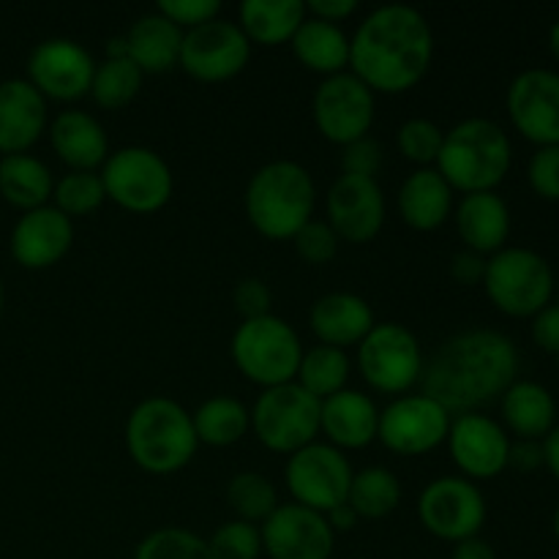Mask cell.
Returning <instances> with one entry per match:
<instances>
[{
  "mask_svg": "<svg viewBox=\"0 0 559 559\" xmlns=\"http://www.w3.org/2000/svg\"><path fill=\"white\" fill-rule=\"evenodd\" d=\"M544 445V467L559 480V424L540 440Z\"/></svg>",
  "mask_w": 559,
  "mask_h": 559,
  "instance_id": "db71d44e",
  "label": "cell"
},
{
  "mask_svg": "<svg viewBox=\"0 0 559 559\" xmlns=\"http://www.w3.org/2000/svg\"><path fill=\"white\" fill-rule=\"evenodd\" d=\"M513 129L538 147L559 145V74L527 69L511 82L506 96Z\"/></svg>",
  "mask_w": 559,
  "mask_h": 559,
  "instance_id": "e0dca14e",
  "label": "cell"
},
{
  "mask_svg": "<svg viewBox=\"0 0 559 559\" xmlns=\"http://www.w3.org/2000/svg\"><path fill=\"white\" fill-rule=\"evenodd\" d=\"M325 522L331 524L333 533H349V530H355V524L360 522V516L353 511L349 502H342V506H336L333 511L325 513Z\"/></svg>",
  "mask_w": 559,
  "mask_h": 559,
  "instance_id": "f5cc1de1",
  "label": "cell"
},
{
  "mask_svg": "<svg viewBox=\"0 0 559 559\" xmlns=\"http://www.w3.org/2000/svg\"><path fill=\"white\" fill-rule=\"evenodd\" d=\"M293 243L304 262H309V265H328V262L336 260L338 243H342V240L333 233L331 224L320 222V218H311V222L295 235Z\"/></svg>",
  "mask_w": 559,
  "mask_h": 559,
  "instance_id": "b9f144b4",
  "label": "cell"
},
{
  "mask_svg": "<svg viewBox=\"0 0 559 559\" xmlns=\"http://www.w3.org/2000/svg\"><path fill=\"white\" fill-rule=\"evenodd\" d=\"M555 293H557V298H559V276H555Z\"/></svg>",
  "mask_w": 559,
  "mask_h": 559,
  "instance_id": "680465c9",
  "label": "cell"
},
{
  "mask_svg": "<svg viewBox=\"0 0 559 559\" xmlns=\"http://www.w3.org/2000/svg\"><path fill=\"white\" fill-rule=\"evenodd\" d=\"M309 325L320 344L347 353V347H358L369 336L377 320L371 306L360 295L328 293L311 306Z\"/></svg>",
  "mask_w": 559,
  "mask_h": 559,
  "instance_id": "d4e9b609",
  "label": "cell"
},
{
  "mask_svg": "<svg viewBox=\"0 0 559 559\" xmlns=\"http://www.w3.org/2000/svg\"><path fill=\"white\" fill-rule=\"evenodd\" d=\"M96 60L71 38H47L36 44L27 58V82L55 102H76L91 96Z\"/></svg>",
  "mask_w": 559,
  "mask_h": 559,
  "instance_id": "2e32d148",
  "label": "cell"
},
{
  "mask_svg": "<svg viewBox=\"0 0 559 559\" xmlns=\"http://www.w3.org/2000/svg\"><path fill=\"white\" fill-rule=\"evenodd\" d=\"M145 74L140 66L126 55V58H104V63H96L93 71L91 96L98 107L104 109H123L140 93Z\"/></svg>",
  "mask_w": 559,
  "mask_h": 559,
  "instance_id": "d590c367",
  "label": "cell"
},
{
  "mask_svg": "<svg viewBox=\"0 0 559 559\" xmlns=\"http://www.w3.org/2000/svg\"><path fill=\"white\" fill-rule=\"evenodd\" d=\"M456 229L469 251L491 257L506 249L511 235V211L497 191L464 194L456 205Z\"/></svg>",
  "mask_w": 559,
  "mask_h": 559,
  "instance_id": "484cf974",
  "label": "cell"
},
{
  "mask_svg": "<svg viewBox=\"0 0 559 559\" xmlns=\"http://www.w3.org/2000/svg\"><path fill=\"white\" fill-rule=\"evenodd\" d=\"M448 451L467 480H491L508 469L511 437L484 413L456 415L448 431Z\"/></svg>",
  "mask_w": 559,
  "mask_h": 559,
  "instance_id": "d6986e66",
  "label": "cell"
},
{
  "mask_svg": "<svg viewBox=\"0 0 559 559\" xmlns=\"http://www.w3.org/2000/svg\"><path fill=\"white\" fill-rule=\"evenodd\" d=\"M55 178L41 158L31 153H14L0 158V194L9 205L22 213L49 205L52 200Z\"/></svg>",
  "mask_w": 559,
  "mask_h": 559,
  "instance_id": "1f68e13d",
  "label": "cell"
},
{
  "mask_svg": "<svg viewBox=\"0 0 559 559\" xmlns=\"http://www.w3.org/2000/svg\"><path fill=\"white\" fill-rule=\"evenodd\" d=\"M451 559H497V551L484 538H467L462 544H453Z\"/></svg>",
  "mask_w": 559,
  "mask_h": 559,
  "instance_id": "816d5d0a",
  "label": "cell"
},
{
  "mask_svg": "<svg viewBox=\"0 0 559 559\" xmlns=\"http://www.w3.org/2000/svg\"><path fill=\"white\" fill-rule=\"evenodd\" d=\"M453 415L424 393L396 396L380 409L377 440L396 456H426L448 440Z\"/></svg>",
  "mask_w": 559,
  "mask_h": 559,
  "instance_id": "4fadbf2b",
  "label": "cell"
},
{
  "mask_svg": "<svg viewBox=\"0 0 559 559\" xmlns=\"http://www.w3.org/2000/svg\"><path fill=\"white\" fill-rule=\"evenodd\" d=\"M213 559H260L262 535L257 524L249 522H224L207 540Z\"/></svg>",
  "mask_w": 559,
  "mask_h": 559,
  "instance_id": "60d3db41",
  "label": "cell"
},
{
  "mask_svg": "<svg viewBox=\"0 0 559 559\" xmlns=\"http://www.w3.org/2000/svg\"><path fill=\"white\" fill-rule=\"evenodd\" d=\"M382 169V145L374 136H360L342 147V175L353 178H371L377 180V173Z\"/></svg>",
  "mask_w": 559,
  "mask_h": 559,
  "instance_id": "f6af8a7d",
  "label": "cell"
},
{
  "mask_svg": "<svg viewBox=\"0 0 559 559\" xmlns=\"http://www.w3.org/2000/svg\"><path fill=\"white\" fill-rule=\"evenodd\" d=\"M527 180L540 200L559 202V145L538 147L530 158Z\"/></svg>",
  "mask_w": 559,
  "mask_h": 559,
  "instance_id": "7bdbcfd3",
  "label": "cell"
},
{
  "mask_svg": "<svg viewBox=\"0 0 559 559\" xmlns=\"http://www.w3.org/2000/svg\"><path fill=\"white\" fill-rule=\"evenodd\" d=\"M289 47H293L300 66L320 74L322 80L342 74L349 66V36L344 33V27L314 20V16H306Z\"/></svg>",
  "mask_w": 559,
  "mask_h": 559,
  "instance_id": "f546056e",
  "label": "cell"
},
{
  "mask_svg": "<svg viewBox=\"0 0 559 559\" xmlns=\"http://www.w3.org/2000/svg\"><path fill=\"white\" fill-rule=\"evenodd\" d=\"M513 145L508 131L489 118H467L445 131L435 169L453 191H495L511 173Z\"/></svg>",
  "mask_w": 559,
  "mask_h": 559,
  "instance_id": "277c9868",
  "label": "cell"
},
{
  "mask_svg": "<svg viewBox=\"0 0 559 559\" xmlns=\"http://www.w3.org/2000/svg\"><path fill=\"white\" fill-rule=\"evenodd\" d=\"M126 448L145 473L173 475L191 464L200 442L186 407L167 396H151L136 404L126 420Z\"/></svg>",
  "mask_w": 559,
  "mask_h": 559,
  "instance_id": "5b68a950",
  "label": "cell"
},
{
  "mask_svg": "<svg viewBox=\"0 0 559 559\" xmlns=\"http://www.w3.org/2000/svg\"><path fill=\"white\" fill-rule=\"evenodd\" d=\"M229 349L240 374L262 391L295 382L304 358L300 336L287 320L276 314L240 322Z\"/></svg>",
  "mask_w": 559,
  "mask_h": 559,
  "instance_id": "8992f818",
  "label": "cell"
},
{
  "mask_svg": "<svg viewBox=\"0 0 559 559\" xmlns=\"http://www.w3.org/2000/svg\"><path fill=\"white\" fill-rule=\"evenodd\" d=\"M442 140H445V131L426 118L404 120L396 131L399 153H402L407 162L418 164V169L435 167L442 151Z\"/></svg>",
  "mask_w": 559,
  "mask_h": 559,
  "instance_id": "ab89813d",
  "label": "cell"
},
{
  "mask_svg": "<svg viewBox=\"0 0 559 559\" xmlns=\"http://www.w3.org/2000/svg\"><path fill=\"white\" fill-rule=\"evenodd\" d=\"M314 178L289 158L260 167L246 186V216L267 240H293L314 218Z\"/></svg>",
  "mask_w": 559,
  "mask_h": 559,
  "instance_id": "3957f363",
  "label": "cell"
},
{
  "mask_svg": "<svg viewBox=\"0 0 559 559\" xmlns=\"http://www.w3.org/2000/svg\"><path fill=\"white\" fill-rule=\"evenodd\" d=\"M549 49H551V55H555V60L559 63V20L555 22V25H551V31H549Z\"/></svg>",
  "mask_w": 559,
  "mask_h": 559,
  "instance_id": "11a10c76",
  "label": "cell"
},
{
  "mask_svg": "<svg viewBox=\"0 0 559 559\" xmlns=\"http://www.w3.org/2000/svg\"><path fill=\"white\" fill-rule=\"evenodd\" d=\"M508 467L519 469V473H535V469H540L544 467V445L538 440L511 442Z\"/></svg>",
  "mask_w": 559,
  "mask_h": 559,
  "instance_id": "f907efd6",
  "label": "cell"
},
{
  "mask_svg": "<svg viewBox=\"0 0 559 559\" xmlns=\"http://www.w3.org/2000/svg\"><path fill=\"white\" fill-rule=\"evenodd\" d=\"M311 115H314L317 131L328 142L344 147L360 136H369L377 115L374 93L353 71L325 76L314 91Z\"/></svg>",
  "mask_w": 559,
  "mask_h": 559,
  "instance_id": "5bb4252c",
  "label": "cell"
},
{
  "mask_svg": "<svg viewBox=\"0 0 559 559\" xmlns=\"http://www.w3.org/2000/svg\"><path fill=\"white\" fill-rule=\"evenodd\" d=\"M555 535H557V540H559V508H557V513H555Z\"/></svg>",
  "mask_w": 559,
  "mask_h": 559,
  "instance_id": "9f6ffc18",
  "label": "cell"
},
{
  "mask_svg": "<svg viewBox=\"0 0 559 559\" xmlns=\"http://www.w3.org/2000/svg\"><path fill=\"white\" fill-rule=\"evenodd\" d=\"M251 60V41L238 22L211 20L194 31H183L178 66L197 82H227Z\"/></svg>",
  "mask_w": 559,
  "mask_h": 559,
  "instance_id": "9a60e30c",
  "label": "cell"
},
{
  "mask_svg": "<svg viewBox=\"0 0 559 559\" xmlns=\"http://www.w3.org/2000/svg\"><path fill=\"white\" fill-rule=\"evenodd\" d=\"M74 224L55 205L36 207L16 218L11 229V257L27 271H47L69 254Z\"/></svg>",
  "mask_w": 559,
  "mask_h": 559,
  "instance_id": "44dd1931",
  "label": "cell"
},
{
  "mask_svg": "<svg viewBox=\"0 0 559 559\" xmlns=\"http://www.w3.org/2000/svg\"><path fill=\"white\" fill-rule=\"evenodd\" d=\"M533 342L544 353L559 355V304H549L533 317Z\"/></svg>",
  "mask_w": 559,
  "mask_h": 559,
  "instance_id": "7dc6e473",
  "label": "cell"
},
{
  "mask_svg": "<svg viewBox=\"0 0 559 559\" xmlns=\"http://www.w3.org/2000/svg\"><path fill=\"white\" fill-rule=\"evenodd\" d=\"M325 211L338 240L364 246L374 240L385 224V194L377 180L338 175L328 191Z\"/></svg>",
  "mask_w": 559,
  "mask_h": 559,
  "instance_id": "ffe728a7",
  "label": "cell"
},
{
  "mask_svg": "<svg viewBox=\"0 0 559 559\" xmlns=\"http://www.w3.org/2000/svg\"><path fill=\"white\" fill-rule=\"evenodd\" d=\"M353 467L338 448L328 442H311L287 459L284 480L298 506L325 516L336 506L347 502Z\"/></svg>",
  "mask_w": 559,
  "mask_h": 559,
  "instance_id": "7c38bea8",
  "label": "cell"
},
{
  "mask_svg": "<svg viewBox=\"0 0 559 559\" xmlns=\"http://www.w3.org/2000/svg\"><path fill=\"white\" fill-rule=\"evenodd\" d=\"M349 355L344 349L325 347V344H317V347L304 349V358L298 366V382L306 393H311L314 399L325 402L333 393L344 391L349 380Z\"/></svg>",
  "mask_w": 559,
  "mask_h": 559,
  "instance_id": "836d02e7",
  "label": "cell"
},
{
  "mask_svg": "<svg viewBox=\"0 0 559 559\" xmlns=\"http://www.w3.org/2000/svg\"><path fill=\"white\" fill-rule=\"evenodd\" d=\"M484 289L497 311L508 317H535L555 298V271L538 251L506 246L486 260Z\"/></svg>",
  "mask_w": 559,
  "mask_h": 559,
  "instance_id": "52a82bcc",
  "label": "cell"
},
{
  "mask_svg": "<svg viewBox=\"0 0 559 559\" xmlns=\"http://www.w3.org/2000/svg\"><path fill=\"white\" fill-rule=\"evenodd\" d=\"M380 429V409L366 393L344 391L333 393L322 402L320 431L328 437V445L338 451H360L377 440Z\"/></svg>",
  "mask_w": 559,
  "mask_h": 559,
  "instance_id": "603a6c76",
  "label": "cell"
},
{
  "mask_svg": "<svg viewBox=\"0 0 559 559\" xmlns=\"http://www.w3.org/2000/svg\"><path fill=\"white\" fill-rule=\"evenodd\" d=\"M399 216L415 233H435L451 218L453 189L435 167H420L402 183L396 197Z\"/></svg>",
  "mask_w": 559,
  "mask_h": 559,
  "instance_id": "4316f807",
  "label": "cell"
},
{
  "mask_svg": "<svg viewBox=\"0 0 559 559\" xmlns=\"http://www.w3.org/2000/svg\"><path fill=\"white\" fill-rule=\"evenodd\" d=\"M240 31L251 44L278 47L289 44L304 25L306 3L300 0H246L238 11Z\"/></svg>",
  "mask_w": 559,
  "mask_h": 559,
  "instance_id": "4dcf8cb0",
  "label": "cell"
},
{
  "mask_svg": "<svg viewBox=\"0 0 559 559\" xmlns=\"http://www.w3.org/2000/svg\"><path fill=\"white\" fill-rule=\"evenodd\" d=\"M347 502L360 519H385L402 502V484L396 475L385 467H366L353 475Z\"/></svg>",
  "mask_w": 559,
  "mask_h": 559,
  "instance_id": "e575fe53",
  "label": "cell"
},
{
  "mask_svg": "<svg viewBox=\"0 0 559 559\" xmlns=\"http://www.w3.org/2000/svg\"><path fill=\"white\" fill-rule=\"evenodd\" d=\"M435 33L413 5H380L349 36V71L371 93L399 96L429 74Z\"/></svg>",
  "mask_w": 559,
  "mask_h": 559,
  "instance_id": "7a4b0ae2",
  "label": "cell"
},
{
  "mask_svg": "<svg viewBox=\"0 0 559 559\" xmlns=\"http://www.w3.org/2000/svg\"><path fill=\"white\" fill-rule=\"evenodd\" d=\"M418 519L426 533L448 544L478 538L486 524V497L462 475L431 480L418 497Z\"/></svg>",
  "mask_w": 559,
  "mask_h": 559,
  "instance_id": "8fae6325",
  "label": "cell"
},
{
  "mask_svg": "<svg viewBox=\"0 0 559 559\" xmlns=\"http://www.w3.org/2000/svg\"><path fill=\"white\" fill-rule=\"evenodd\" d=\"M355 364L371 391L396 399L418 385L426 358L418 336L409 328L399 322H377L358 344Z\"/></svg>",
  "mask_w": 559,
  "mask_h": 559,
  "instance_id": "30bf717a",
  "label": "cell"
},
{
  "mask_svg": "<svg viewBox=\"0 0 559 559\" xmlns=\"http://www.w3.org/2000/svg\"><path fill=\"white\" fill-rule=\"evenodd\" d=\"M49 145L55 156L74 173H96L109 158L104 126L82 109H66L49 123Z\"/></svg>",
  "mask_w": 559,
  "mask_h": 559,
  "instance_id": "cb8c5ba5",
  "label": "cell"
},
{
  "mask_svg": "<svg viewBox=\"0 0 559 559\" xmlns=\"http://www.w3.org/2000/svg\"><path fill=\"white\" fill-rule=\"evenodd\" d=\"M47 131V98L27 80L0 82V153H27Z\"/></svg>",
  "mask_w": 559,
  "mask_h": 559,
  "instance_id": "7402d4cb",
  "label": "cell"
},
{
  "mask_svg": "<svg viewBox=\"0 0 559 559\" xmlns=\"http://www.w3.org/2000/svg\"><path fill=\"white\" fill-rule=\"evenodd\" d=\"M358 0H309L306 3V14L314 20L331 22V25H342L349 16L358 14Z\"/></svg>",
  "mask_w": 559,
  "mask_h": 559,
  "instance_id": "681fc988",
  "label": "cell"
},
{
  "mask_svg": "<svg viewBox=\"0 0 559 559\" xmlns=\"http://www.w3.org/2000/svg\"><path fill=\"white\" fill-rule=\"evenodd\" d=\"M104 200H107V194H104V183L98 173H74V169H69L63 178L55 180L52 202L63 216H91L104 205Z\"/></svg>",
  "mask_w": 559,
  "mask_h": 559,
  "instance_id": "74e56055",
  "label": "cell"
},
{
  "mask_svg": "<svg viewBox=\"0 0 559 559\" xmlns=\"http://www.w3.org/2000/svg\"><path fill=\"white\" fill-rule=\"evenodd\" d=\"M486 260H489V257H480L469 249L459 251V254H453V260H451V276L456 278L459 284H464V287L484 284Z\"/></svg>",
  "mask_w": 559,
  "mask_h": 559,
  "instance_id": "c3c4849f",
  "label": "cell"
},
{
  "mask_svg": "<svg viewBox=\"0 0 559 559\" xmlns=\"http://www.w3.org/2000/svg\"><path fill=\"white\" fill-rule=\"evenodd\" d=\"M126 55L140 66L142 74H164L175 69L180 60V44H183V31L162 16L158 11L142 14L129 33L123 36Z\"/></svg>",
  "mask_w": 559,
  "mask_h": 559,
  "instance_id": "83f0119b",
  "label": "cell"
},
{
  "mask_svg": "<svg viewBox=\"0 0 559 559\" xmlns=\"http://www.w3.org/2000/svg\"><path fill=\"white\" fill-rule=\"evenodd\" d=\"M233 304L243 320H257V317L271 314L273 295L262 278H243L235 284L233 289Z\"/></svg>",
  "mask_w": 559,
  "mask_h": 559,
  "instance_id": "bcb514c9",
  "label": "cell"
},
{
  "mask_svg": "<svg viewBox=\"0 0 559 559\" xmlns=\"http://www.w3.org/2000/svg\"><path fill=\"white\" fill-rule=\"evenodd\" d=\"M134 559H213L205 538L183 527H164L142 538Z\"/></svg>",
  "mask_w": 559,
  "mask_h": 559,
  "instance_id": "f35d334b",
  "label": "cell"
},
{
  "mask_svg": "<svg viewBox=\"0 0 559 559\" xmlns=\"http://www.w3.org/2000/svg\"><path fill=\"white\" fill-rule=\"evenodd\" d=\"M104 194L129 213H156L169 202L175 178L169 164L145 145H129L109 153L102 173Z\"/></svg>",
  "mask_w": 559,
  "mask_h": 559,
  "instance_id": "9c48e42d",
  "label": "cell"
},
{
  "mask_svg": "<svg viewBox=\"0 0 559 559\" xmlns=\"http://www.w3.org/2000/svg\"><path fill=\"white\" fill-rule=\"evenodd\" d=\"M191 424L200 445L229 448L251 431V413L238 399L213 396L197 407Z\"/></svg>",
  "mask_w": 559,
  "mask_h": 559,
  "instance_id": "d6a6232c",
  "label": "cell"
},
{
  "mask_svg": "<svg viewBox=\"0 0 559 559\" xmlns=\"http://www.w3.org/2000/svg\"><path fill=\"white\" fill-rule=\"evenodd\" d=\"M555 358H557V364H559V355H555Z\"/></svg>",
  "mask_w": 559,
  "mask_h": 559,
  "instance_id": "91938a15",
  "label": "cell"
},
{
  "mask_svg": "<svg viewBox=\"0 0 559 559\" xmlns=\"http://www.w3.org/2000/svg\"><path fill=\"white\" fill-rule=\"evenodd\" d=\"M158 14L167 16L173 25L180 31H194V27L205 25V22L218 20L222 14V3L218 0H162L158 3Z\"/></svg>",
  "mask_w": 559,
  "mask_h": 559,
  "instance_id": "ee69618b",
  "label": "cell"
},
{
  "mask_svg": "<svg viewBox=\"0 0 559 559\" xmlns=\"http://www.w3.org/2000/svg\"><path fill=\"white\" fill-rule=\"evenodd\" d=\"M0 311H3V284H0Z\"/></svg>",
  "mask_w": 559,
  "mask_h": 559,
  "instance_id": "6f0895ef",
  "label": "cell"
},
{
  "mask_svg": "<svg viewBox=\"0 0 559 559\" xmlns=\"http://www.w3.org/2000/svg\"><path fill=\"white\" fill-rule=\"evenodd\" d=\"M251 413V431L273 453L293 456L320 437L322 402L306 393L298 382L265 388Z\"/></svg>",
  "mask_w": 559,
  "mask_h": 559,
  "instance_id": "ba28073f",
  "label": "cell"
},
{
  "mask_svg": "<svg viewBox=\"0 0 559 559\" xmlns=\"http://www.w3.org/2000/svg\"><path fill=\"white\" fill-rule=\"evenodd\" d=\"M516 377V344L491 328H467L445 338L426 360L420 393L451 415L480 413L502 399Z\"/></svg>",
  "mask_w": 559,
  "mask_h": 559,
  "instance_id": "6da1fadb",
  "label": "cell"
},
{
  "mask_svg": "<svg viewBox=\"0 0 559 559\" xmlns=\"http://www.w3.org/2000/svg\"><path fill=\"white\" fill-rule=\"evenodd\" d=\"M502 420L519 440H544L557 426V402L540 382L516 380L500 399Z\"/></svg>",
  "mask_w": 559,
  "mask_h": 559,
  "instance_id": "f1b7e54d",
  "label": "cell"
},
{
  "mask_svg": "<svg viewBox=\"0 0 559 559\" xmlns=\"http://www.w3.org/2000/svg\"><path fill=\"white\" fill-rule=\"evenodd\" d=\"M227 502L235 511L238 522L262 524L282 502H278L276 486L260 473L233 475L227 486Z\"/></svg>",
  "mask_w": 559,
  "mask_h": 559,
  "instance_id": "8d00e7d4",
  "label": "cell"
},
{
  "mask_svg": "<svg viewBox=\"0 0 559 559\" xmlns=\"http://www.w3.org/2000/svg\"><path fill=\"white\" fill-rule=\"evenodd\" d=\"M262 551L271 559H331L336 533L325 516L298 502L278 506L260 524Z\"/></svg>",
  "mask_w": 559,
  "mask_h": 559,
  "instance_id": "ac0fdd59",
  "label": "cell"
}]
</instances>
